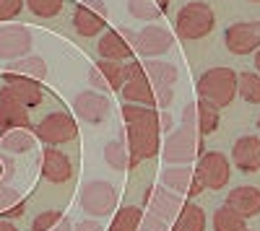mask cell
I'll list each match as a JSON object with an SVG mask.
<instances>
[{
	"instance_id": "cell-33",
	"label": "cell",
	"mask_w": 260,
	"mask_h": 231,
	"mask_svg": "<svg viewBox=\"0 0 260 231\" xmlns=\"http://www.w3.org/2000/svg\"><path fill=\"white\" fill-rule=\"evenodd\" d=\"M213 231H247V218L221 205L213 211Z\"/></svg>"
},
{
	"instance_id": "cell-1",
	"label": "cell",
	"mask_w": 260,
	"mask_h": 231,
	"mask_svg": "<svg viewBox=\"0 0 260 231\" xmlns=\"http://www.w3.org/2000/svg\"><path fill=\"white\" fill-rule=\"evenodd\" d=\"M195 94H198V99L224 109L237 99V73L224 65L208 68L201 73L198 83H195Z\"/></svg>"
},
{
	"instance_id": "cell-8",
	"label": "cell",
	"mask_w": 260,
	"mask_h": 231,
	"mask_svg": "<svg viewBox=\"0 0 260 231\" xmlns=\"http://www.w3.org/2000/svg\"><path fill=\"white\" fill-rule=\"evenodd\" d=\"M130 45H133V52L141 55L143 60H156L159 55H167L175 47V34L159 24H151V26H143L141 31H133Z\"/></svg>"
},
{
	"instance_id": "cell-12",
	"label": "cell",
	"mask_w": 260,
	"mask_h": 231,
	"mask_svg": "<svg viewBox=\"0 0 260 231\" xmlns=\"http://www.w3.org/2000/svg\"><path fill=\"white\" fill-rule=\"evenodd\" d=\"M161 133L159 130H141V128H127L122 133L127 143V153H130V166H138L141 161L154 159L161 151Z\"/></svg>"
},
{
	"instance_id": "cell-40",
	"label": "cell",
	"mask_w": 260,
	"mask_h": 231,
	"mask_svg": "<svg viewBox=\"0 0 260 231\" xmlns=\"http://www.w3.org/2000/svg\"><path fill=\"white\" fill-rule=\"evenodd\" d=\"M169 130H172V114L161 112V133H169Z\"/></svg>"
},
{
	"instance_id": "cell-45",
	"label": "cell",
	"mask_w": 260,
	"mask_h": 231,
	"mask_svg": "<svg viewBox=\"0 0 260 231\" xmlns=\"http://www.w3.org/2000/svg\"><path fill=\"white\" fill-rule=\"evenodd\" d=\"M250 3H260V0H250Z\"/></svg>"
},
{
	"instance_id": "cell-27",
	"label": "cell",
	"mask_w": 260,
	"mask_h": 231,
	"mask_svg": "<svg viewBox=\"0 0 260 231\" xmlns=\"http://www.w3.org/2000/svg\"><path fill=\"white\" fill-rule=\"evenodd\" d=\"M24 211H26V203L21 198V192L0 182V218L13 221V218L24 216Z\"/></svg>"
},
{
	"instance_id": "cell-35",
	"label": "cell",
	"mask_w": 260,
	"mask_h": 231,
	"mask_svg": "<svg viewBox=\"0 0 260 231\" xmlns=\"http://www.w3.org/2000/svg\"><path fill=\"white\" fill-rule=\"evenodd\" d=\"M237 96H242L247 104H260V73H237Z\"/></svg>"
},
{
	"instance_id": "cell-5",
	"label": "cell",
	"mask_w": 260,
	"mask_h": 231,
	"mask_svg": "<svg viewBox=\"0 0 260 231\" xmlns=\"http://www.w3.org/2000/svg\"><path fill=\"white\" fill-rule=\"evenodd\" d=\"M78 205H81V211H86L89 216L104 218V216H110L115 211V205H117V190H115L110 182H104V179H91V182L81 184V190H78Z\"/></svg>"
},
{
	"instance_id": "cell-37",
	"label": "cell",
	"mask_w": 260,
	"mask_h": 231,
	"mask_svg": "<svg viewBox=\"0 0 260 231\" xmlns=\"http://www.w3.org/2000/svg\"><path fill=\"white\" fill-rule=\"evenodd\" d=\"M26 3L24 0H0V24H6V21H13L21 8H24Z\"/></svg>"
},
{
	"instance_id": "cell-43",
	"label": "cell",
	"mask_w": 260,
	"mask_h": 231,
	"mask_svg": "<svg viewBox=\"0 0 260 231\" xmlns=\"http://www.w3.org/2000/svg\"><path fill=\"white\" fill-rule=\"evenodd\" d=\"M255 70H257V73H260V50H257V52H255Z\"/></svg>"
},
{
	"instance_id": "cell-44",
	"label": "cell",
	"mask_w": 260,
	"mask_h": 231,
	"mask_svg": "<svg viewBox=\"0 0 260 231\" xmlns=\"http://www.w3.org/2000/svg\"><path fill=\"white\" fill-rule=\"evenodd\" d=\"M257 133H260V114H257Z\"/></svg>"
},
{
	"instance_id": "cell-26",
	"label": "cell",
	"mask_w": 260,
	"mask_h": 231,
	"mask_svg": "<svg viewBox=\"0 0 260 231\" xmlns=\"http://www.w3.org/2000/svg\"><path fill=\"white\" fill-rule=\"evenodd\" d=\"M143 73L154 86H175L177 83V68L172 62L161 60H143Z\"/></svg>"
},
{
	"instance_id": "cell-3",
	"label": "cell",
	"mask_w": 260,
	"mask_h": 231,
	"mask_svg": "<svg viewBox=\"0 0 260 231\" xmlns=\"http://www.w3.org/2000/svg\"><path fill=\"white\" fill-rule=\"evenodd\" d=\"M213 26H216V13L208 3H203V0L185 3L175 16V34L185 42H195V39L208 36L213 31Z\"/></svg>"
},
{
	"instance_id": "cell-32",
	"label": "cell",
	"mask_w": 260,
	"mask_h": 231,
	"mask_svg": "<svg viewBox=\"0 0 260 231\" xmlns=\"http://www.w3.org/2000/svg\"><path fill=\"white\" fill-rule=\"evenodd\" d=\"M31 231H73V223L60 211H42L31 221Z\"/></svg>"
},
{
	"instance_id": "cell-11",
	"label": "cell",
	"mask_w": 260,
	"mask_h": 231,
	"mask_svg": "<svg viewBox=\"0 0 260 231\" xmlns=\"http://www.w3.org/2000/svg\"><path fill=\"white\" fill-rule=\"evenodd\" d=\"M159 179H161V184L167 187V190L177 192L180 198H187V200L198 198L206 190L192 166H164Z\"/></svg>"
},
{
	"instance_id": "cell-34",
	"label": "cell",
	"mask_w": 260,
	"mask_h": 231,
	"mask_svg": "<svg viewBox=\"0 0 260 231\" xmlns=\"http://www.w3.org/2000/svg\"><path fill=\"white\" fill-rule=\"evenodd\" d=\"M104 161L112 166L117 172H125L130 169V153H127V143L125 138H117V140H110L104 145Z\"/></svg>"
},
{
	"instance_id": "cell-16",
	"label": "cell",
	"mask_w": 260,
	"mask_h": 231,
	"mask_svg": "<svg viewBox=\"0 0 260 231\" xmlns=\"http://www.w3.org/2000/svg\"><path fill=\"white\" fill-rule=\"evenodd\" d=\"M143 200H146V208L151 216H156L161 221H175V216L180 213V208L185 203V198H180L177 192L167 190L164 184H154L143 192Z\"/></svg>"
},
{
	"instance_id": "cell-24",
	"label": "cell",
	"mask_w": 260,
	"mask_h": 231,
	"mask_svg": "<svg viewBox=\"0 0 260 231\" xmlns=\"http://www.w3.org/2000/svg\"><path fill=\"white\" fill-rule=\"evenodd\" d=\"M8 130H31V117L29 109L21 107L18 101L0 96V133Z\"/></svg>"
},
{
	"instance_id": "cell-15",
	"label": "cell",
	"mask_w": 260,
	"mask_h": 231,
	"mask_svg": "<svg viewBox=\"0 0 260 231\" xmlns=\"http://www.w3.org/2000/svg\"><path fill=\"white\" fill-rule=\"evenodd\" d=\"M182 125L192 128L198 135H211L216 133L219 128V107H213V104L203 101V99H195L190 104H185L182 109Z\"/></svg>"
},
{
	"instance_id": "cell-20",
	"label": "cell",
	"mask_w": 260,
	"mask_h": 231,
	"mask_svg": "<svg viewBox=\"0 0 260 231\" xmlns=\"http://www.w3.org/2000/svg\"><path fill=\"white\" fill-rule=\"evenodd\" d=\"M89 81L96 91H120L127 81V70L125 62H115V60H99L89 73Z\"/></svg>"
},
{
	"instance_id": "cell-19",
	"label": "cell",
	"mask_w": 260,
	"mask_h": 231,
	"mask_svg": "<svg viewBox=\"0 0 260 231\" xmlns=\"http://www.w3.org/2000/svg\"><path fill=\"white\" fill-rule=\"evenodd\" d=\"M133 31H117V29H104L99 36V55L102 60H115V62H127L133 60V45H130Z\"/></svg>"
},
{
	"instance_id": "cell-10",
	"label": "cell",
	"mask_w": 260,
	"mask_h": 231,
	"mask_svg": "<svg viewBox=\"0 0 260 231\" xmlns=\"http://www.w3.org/2000/svg\"><path fill=\"white\" fill-rule=\"evenodd\" d=\"M0 96H6L11 101H18L21 107H39L45 101V94H42V86L39 81L34 78H26V75H18V73H6V81H3V91Z\"/></svg>"
},
{
	"instance_id": "cell-29",
	"label": "cell",
	"mask_w": 260,
	"mask_h": 231,
	"mask_svg": "<svg viewBox=\"0 0 260 231\" xmlns=\"http://www.w3.org/2000/svg\"><path fill=\"white\" fill-rule=\"evenodd\" d=\"M8 73H18V75H26V78H34V81H45L47 62L42 60L39 55H24V57H18V60L11 62Z\"/></svg>"
},
{
	"instance_id": "cell-21",
	"label": "cell",
	"mask_w": 260,
	"mask_h": 231,
	"mask_svg": "<svg viewBox=\"0 0 260 231\" xmlns=\"http://www.w3.org/2000/svg\"><path fill=\"white\" fill-rule=\"evenodd\" d=\"M232 164L245 174L260 172V138L257 135L237 138L232 145Z\"/></svg>"
},
{
	"instance_id": "cell-14",
	"label": "cell",
	"mask_w": 260,
	"mask_h": 231,
	"mask_svg": "<svg viewBox=\"0 0 260 231\" xmlns=\"http://www.w3.org/2000/svg\"><path fill=\"white\" fill-rule=\"evenodd\" d=\"M73 112H76L78 120L89 122V125H102L110 117L112 104H110V96H104L96 89H89V91H81L73 99Z\"/></svg>"
},
{
	"instance_id": "cell-23",
	"label": "cell",
	"mask_w": 260,
	"mask_h": 231,
	"mask_svg": "<svg viewBox=\"0 0 260 231\" xmlns=\"http://www.w3.org/2000/svg\"><path fill=\"white\" fill-rule=\"evenodd\" d=\"M122 120H125V128H141V130H159L161 133V112L154 107H141V104L122 101Z\"/></svg>"
},
{
	"instance_id": "cell-4",
	"label": "cell",
	"mask_w": 260,
	"mask_h": 231,
	"mask_svg": "<svg viewBox=\"0 0 260 231\" xmlns=\"http://www.w3.org/2000/svg\"><path fill=\"white\" fill-rule=\"evenodd\" d=\"M120 91H122V101L141 104V107H154V109L156 107L169 109V104L175 101L172 86H154V83L146 78V73H138L133 78H127Z\"/></svg>"
},
{
	"instance_id": "cell-18",
	"label": "cell",
	"mask_w": 260,
	"mask_h": 231,
	"mask_svg": "<svg viewBox=\"0 0 260 231\" xmlns=\"http://www.w3.org/2000/svg\"><path fill=\"white\" fill-rule=\"evenodd\" d=\"M42 179H47L50 184H62L73 177V161L68 153H62L57 145H47L42 151V164H39Z\"/></svg>"
},
{
	"instance_id": "cell-42",
	"label": "cell",
	"mask_w": 260,
	"mask_h": 231,
	"mask_svg": "<svg viewBox=\"0 0 260 231\" xmlns=\"http://www.w3.org/2000/svg\"><path fill=\"white\" fill-rule=\"evenodd\" d=\"M6 177H8V174H6V159L0 156V182H3Z\"/></svg>"
},
{
	"instance_id": "cell-25",
	"label": "cell",
	"mask_w": 260,
	"mask_h": 231,
	"mask_svg": "<svg viewBox=\"0 0 260 231\" xmlns=\"http://www.w3.org/2000/svg\"><path fill=\"white\" fill-rule=\"evenodd\" d=\"M172 231H206V211L198 203L185 200L182 208H180V213L175 216Z\"/></svg>"
},
{
	"instance_id": "cell-30",
	"label": "cell",
	"mask_w": 260,
	"mask_h": 231,
	"mask_svg": "<svg viewBox=\"0 0 260 231\" xmlns=\"http://www.w3.org/2000/svg\"><path fill=\"white\" fill-rule=\"evenodd\" d=\"M169 8V0H127V11L138 21H156Z\"/></svg>"
},
{
	"instance_id": "cell-46",
	"label": "cell",
	"mask_w": 260,
	"mask_h": 231,
	"mask_svg": "<svg viewBox=\"0 0 260 231\" xmlns=\"http://www.w3.org/2000/svg\"><path fill=\"white\" fill-rule=\"evenodd\" d=\"M247 231H250V228H247ZM252 231H255V228H252Z\"/></svg>"
},
{
	"instance_id": "cell-36",
	"label": "cell",
	"mask_w": 260,
	"mask_h": 231,
	"mask_svg": "<svg viewBox=\"0 0 260 231\" xmlns=\"http://www.w3.org/2000/svg\"><path fill=\"white\" fill-rule=\"evenodd\" d=\"M24 3H26V8H29L34 16H39V18H55V16L62 11L65 0H24Z\"/></svg>"
},
{
	"instance_id": "cell-17",
	"label": "cell",
	"mask_w": 260,
	"mask_h": 231,
	"mask_svg": "<svg viewBox=\"0 0 260 231\" xmlns=\"http://www.w3.org/2000/svg\"><path fill=\"white\" fill-rule=\"evenodd\" d=\"M31 31L26 26H21V24H6V26H0V60H18V57H24L29 55L31 50Z\"/></svg>"
},
{
	"instance_id": "cell-6",
	"label": "cell",
	"mask_w": 260,
	"mask_h": 231,
	"mask_svg": "<svg viewBox=\"0 0 260 231\" xmlns=\"http://www.w3.org/2000/svg\"><path fill=\"white\" fill-rule=\"evenodd\" d=\"M34 138L45 145H62L78 138V122L68 112H50L34 125Z\"/></svg>"
},
{
	"instance_id": "cell-39",
	"label": "cell",
	"mask_w": 260,
	"mask_h": 231,
	"mask_svg": "<svg viewBox=\"0 0 260 231\" xmlns=\"http://www.w3.org/2000/svg\"><path fill=\"white\" fill-rule=\"evenodd\" d=\"M73 231H104V228H102V223H99V221L89 218V221H81Z\"/></svg>"
},
{
	"instance_id": "cell-22",
	"label": "cell",
	"mask_w": 260,
	"mask_h": 231,
	"mask_svg": "<svg viewBox=\"0 0 260 231\" xmlns=\"http://www.w3.org/2000/svg\"><path fill=\"white\" fill-rule=\"evenodd\" d=\"M224 205L232 208L234 213H240L242 218H255L260 213V190L257 187H250V184L234 187V190H229Z\"/></svg>"
},
{
	"instance_id": "cell-31",
	"label": "cell",
	"mask_w": 260,
	"mask_h": 231,
	"mask_svg": "<svg viewBox=\"0 0 260 231\" xmlns=\"http://www.w3.org/2000/svg\"><path fill=\"white\" fill-rule=\"evenodd\" d=\"M143 221V211L138 205H122L115 211V218L110 223V231H138Z\"/></svg>"
},
{
	"instance_id": "cell-2",
	"label": "cell",
	"mask_w": 260,
	"mask_h": 231,
	"mask_svg": "<svg viewBox=\"0 0 260 231\" xmlns=\"http://www.w3.org/2000/svg\"><path fill=\"white\" fill-rule=\"evenodd\" d=\"M203 153V135H198L192 128L172 130L167 135V143L161 145V159L167 166H192Z\"/></svg>"
},
{
	"instance_id": "cell-9",
	"label": "cell",
	"mask_w": 260,
	"mask_h": 231,
	"mask_svg": "<svg viewBox=\"0 0 260 231\" xmlns=\"http://www.w3.org/2000/svg\"><path fill=\"white\" fill-rule=\"evenodd\" d=\"M224 45L232 55H255L260 50V21H237L226 26Z\"/></svg>"
},
{
	"instance_id": "cell-13",
	"label": "cell",
	"mask_w": 260,
	"mask_h": 231,
	"mask_svg": "<svg viewBox=\"0 0 260 231\" xmlns=\"http://www.w3.org/2000/svg\"><path fill=\"white\" fill-rule=\"evenodd\" d=\"M107 13L110 8L104 0H83L73 13V29L81 36H96L107 26Z\"/></svg>"
},
{
	"instance_id": "cell-41",
	"label": "cell",
	"mask_w": 260,
	"mask_h": 231,
	"mask_svg": "<svg viewBox=\"0 0 260 231\" xmlns=\"http://www.w3.org/2000/svg\"><path fill=\"white\" fill-rule=\"evenodd\" d=\"M0 231H18V228H16V223H13V221L0 218Z\"/></svg>"
},
{
	"instance_id": "cell-7",
	"label": "cell",
	"mask_w": 260,
	"mask_h": 231,
	"mask_svg": "<svg viewBox=\"0 0 260 231\" xmlns=\"http://www.w3.org/2000/svg\"><path fill=\"white\" fill-rule=\"evenodd\" d=\"M195 174L206 190H224L232 179V161L221 151H203L195 161Z\"/></svg>"
},
{
	"instance_id": "cell-38",
	"label": "cell",
	"mask_w": 260,
	"mask_h": 231,
	"mask_svg": "<svg viewBox=\"0 0 260 231\" xmlns=\"http://www.w3.org/2000/svg\"><path fill=\"white\" fill-rule=\"evenodd\" d=\"M138 231H167V221H161V218H156V216L148 213V216H143Z\"/></svg>"
},
{
	"instance_id": "cell-28",
	"label": "cell",
	"mask_w": 260,
	"mask_h": 231,
	"mask_svg": "<svg viewBox=\"0 0 260 231\" xmlns=\"http://www.w3.org/2000/svg\"><path fill=\"white\" fill-rule=\"evenodd\" d=\"M0 145L8 153H29L34 151L37 138L31 130H8V133H0Z\"/></svg>"
}]
</instances>
